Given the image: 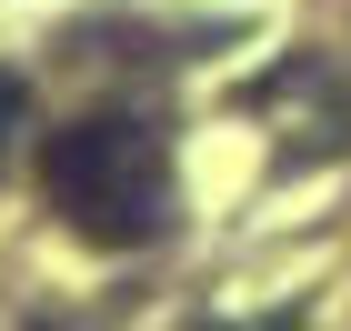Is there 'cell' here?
<instances>
[{
	"label": "cell",
	"instance_id": "obj_2",
	"mask_svg": "<svg viewBox=\"0 0 351 331\" xmlns=\"http://www.w3.org/2000/svg\"><path fill=\"white\" fill-rule=\"evenodd\" d=\"M30 131V81L21 71H0V161H10V140Z\"/></svg>",
	"mask_w": 351,
	"mask_h": 331
},
{
	"label": "cell",
	"instance_id": "obj_1",
	"mask_svg": "<svg viewBox=\"0 0 351 331\" xmlns=\"http://www.w3.org/2000/svg\"><path fill=\"white\" fill-rule=\"evenodd\" d=\"M40 201L60 211V231L90 251H151L181 221V181H171V140L151 121H71L40 151Z\"/></svg>",
	"mask_w": 351,
	"mask_h": 331
}]
</instances>
